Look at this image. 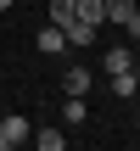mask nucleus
<instances>
[{"instance_id":"nucleus-1","label":"nucleus","mask_w":140,"mask_h":151,"mask_svg":"<svg viewBox=\"0 0 140 151\" xmlns=\"http://www.w3.org/2000/svg\"><path fill=\"white\" fill-rule=\"evenodd\" d=\"M34 134V123L22 118V112H0V151H11V146H22Z\"/></svg>"},{"instance_id":"nucleus-2","label":"nucleus","mask_w":140,"mask_h":151,"mask_svg":"<svg viewBox=\"0 0 140 151\" xmlns=\"http://www.w3.org/2000/svg\"><path fill=\"white\" fill-rule=\"evenodd\" d=\"M34 45H39V50H45V56H67V34H62V28H56V22H45V28H39V39H34Z\"/></svg>"},{"instance_id":"nucleus-3","label":"nucleus","mask_w":140,"mask_h":151,"mask_svg":"<svg viewBox=\"0 0 140 151\" xmlns=\"http://www.w3.org/2000/svg\"><path fill=\"white\" fill-rule=\"evenodd\" d=\"M90 84H95V73H90V67H79V62L62 73V90H67V95H90Z\"/></svg>"},{"instance_id":"nucleus-4","label":"nucleus","mask_w":140,"mask_h":151,"mask_svg":"<svg viewBox=\"0 0 140 151\" xmlns=\"http://www.w3.org/2000/svg\"><path fill=\"white\" fill-rule=\"evenodd\" d=\"M101 67H107V73H123V67H135V45H112V50L101 56Z\"/></svg>"},{"instance_id":"nucleus-5","label":"nucleus","mask_w":140,"mask_h":151,"mask_svg":"<svg viewBox=\"0 0 140 151\" xmlns=\"http://www.w3.org/2000/svg\"><path fill=\"white\" fill-rule=\"evenodd\" d=\"M73 17H79V22H95V28H101V22H107V0H73Z\"/></svg>"},{"instance_id":"nucleus-6","label":"nucleus","mask_w":140,"mask_h":151,"mask_svg":"<svg viewBox=\"0 0 140 151\" xmlns=\"http://www.w3.org/2000/svg\"><path fill=\"white\" fill-rule=\"evenodd\" d=\"M112 78V95H123V101H135L140 95V78H135V67H123V73H107Z\"/></svg>"},{"instance_id":"nucleus-7","label":"nucleus","mask_w":140,"mask_h":151,"mask_svg":"<svg viewBox=\"0 0 140 151\" xmlns=\"http://www.w3.org/2000/svg\"><path fill=\"white\" fill-rule=\"evenodd\" d=\"M28 140H34L39 151H62V146H67V134H62V129H34Z\"/></svg>"},{"instance_id":"nucleus-8","label":"nucleus","mask_w":140,"mask_h":151,"mask_svg":"<svg viewBox=\"0 0 140 151\" xmlns=\"http://www.w3.org/2000/svg\"><path fill=\"white\" fill-rule=\"evenodd\" d=\"M62 123H67V129H79V123H84V95H67V106H62Z\"/></svg>"},{"instance_id":"nucleus-9","label":"nucleus","mask_w":140,"mask_h":151,"mask_svg":"<svg viewBox=\"0 0 140 151\" xmlns=\"http://www.w3.org/2000/svg\"><path fill=\"white\" fill-rule=\"evenodd\" d=\"M129 17H135V0H107V22H118V28H123Z\"/></svg>"},{"instance_id":"nucleus-10","label":"nucleus","mask_w":140,"mask_h":151,"mask_svg":"<svg viewBox=\"0 0 140 151\" xmlns=\"http://www.w3.org/2000/svg\"><path fill=\"white\" fill-rule=\"evenodd\" d=\"M51 22L67 28V22H73V0H51Z\"/></svg>"},{"instance_id":"nucleus-11","label":"nucleus","mask_w":140,"mask_h":151,"mask_svg":"<svg viewBox=\"0 0 140 151\" xmlns=\"http://www.w3.org/2000/svg\"><path fill=\"white\" fill-rule=\"evenodd\" d=\"M11 6H17V0H0V11H11Z\"/></svg>"},{"instance_id":"nucleus-12","label":"nucleus","mask_w":140,"mask_h":151,"mask_svg":"<svg viewBox=\"0 0 140 151\" xmlns=\"http://www.w3.org/2000/svg\"><path fill=\"white\" fill-rule=\"evenodd\" d=\"M135 11H140V0H135Z\"/></svg>"},{"instance_id":"nucleus-13","label":"nucleus","mask_w":140,"mask_h":151,"mask_svg":"<svg viewBox=\"0 0 140 151\" xmlns=\"http://www.w3.org/2000/svg\"><path fill=\"white\" fill-rule=\"evenodd\" d=\"M135 123H140V112H135Z\"/></svg>"}]
</instances>
